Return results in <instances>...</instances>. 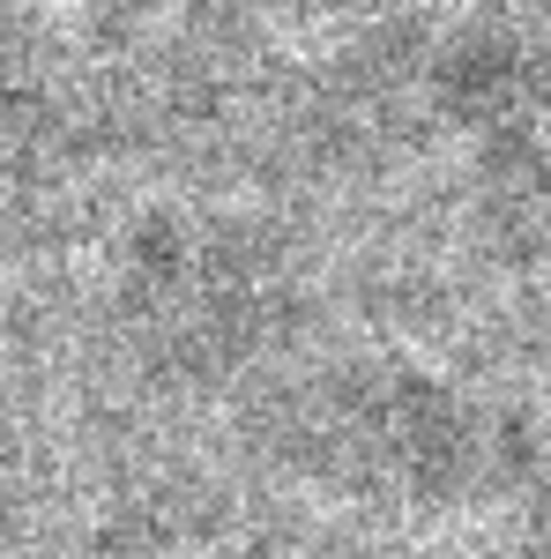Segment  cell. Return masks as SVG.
Instances as JSON below:
<instances>
[{"mask_svg": "<svg viewBox=\"0 0 551 559\" xmlns=\"http://www.w3.org/2000/svg\"><path fill=\"white\" fill-rule=\"evenodd\" d=\"M500 559H551V530H537L529 545H514V552H500Z\"/></svg>", "mask_w": 551, "mask_h": 559, "instance_id": "3", "label": "cell"}, {"mask_svg": "<svg viewBox=\"0 0 551 559\" xmlns=\"http://www.w3.org/2000/svg\"><path fill=\"white\" fill-rule=\"evenodd\" d=\"M128 313L149 358H165L179 373H216L261 344L268 269L247 239L179 224L142 247L128 276Z\"/></svg>", "mask_w": 551, "mask_h": 559, "instance_id": "2", "label": "cell"}, {"mask_svg": "<svg viewBox=\"0 0 551 559\" xmlns=\"http://www.w3.org/2000/svg\"><path fill=\"white\" fill-rule=\"evenodd\" d=\"M291 448L306 471L403 500H455L500 477V440L484 411L395 373H343L336 388H321L291 418Z\"/></svg>", "mask_w": 551, "mask_h": 559, "instance_id": "1", "label": "cell"}]
</instances>
